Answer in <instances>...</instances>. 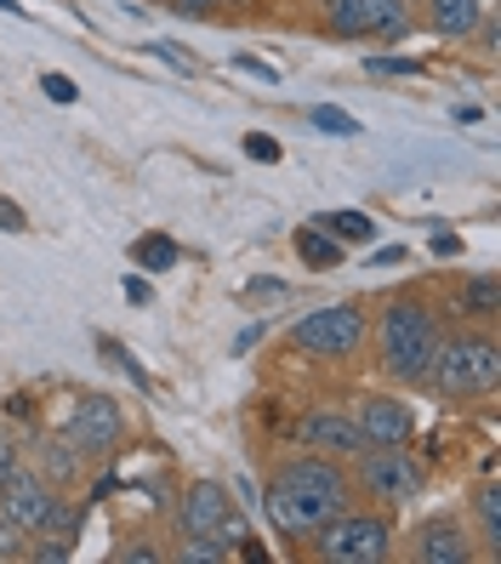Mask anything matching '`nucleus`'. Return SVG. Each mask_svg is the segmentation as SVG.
<instances>
[{"instance_id":"obj_1","label":"nucleus","mask_w":501,"mask_h":564,"mask_svg":"<svg viewBox=\"0 0 501 564\" xmlns=\"http://www.w3.org/2000/svg\"><path fill=\"white\" fill-rule=\"evenodd\" d=\"M262 508H269L280 536L308 542L319 524H330L342 508H353V474L342 468L337 456H319V451L291 456V462H280V474L269 479Z\"/></svg>"},{"instance_id":"obj_2","label":"nucleus","mask_w":501,"mask_h":564,"mask_svg":"<svg viewBox=\"0 0 501 564\" xmlns=\"http://www.w3.org/2000/svg\"><path fill=\"white\" fill-rule=\"evenodd\" d=\"M433 354H439V314L422 296H393V303L377 314V365L388 382L422 388L433 371Z\"/></svg>"},{"instance_id":"obj_3","label":"nucleus","mask_w":501,"mask_h":564,"mask_svg":"<svg viewBox=\"0 0 501 564\" xmlns=\"http://www.w3.org/2000/svg\"><path fill=\"white\" fill-rule=\"evenodd\" d=\"M501 377V348L495 337L479 325V330H456V337H439V354H433V371L427 382L445 393V400H479V393H490Z\"/></svg>"},{"instance_id":"obj_4","label":"nucleus","mask_w":501,"mask_h":564,"mask_svg":"<svg viewBox=\"0 0 501 564\" xmlns=\"http://www.w3.org/2000/svg\"><path fill=\"white\" fill-rule=\"evenodd\" d=\"M308 542H314V553L325 564H382L393 553V519H388V508L382 513L342 508L330 524H319Z\"/></svg>"},{"instance_id":"obj_5","label":"nucleus","mask_w":501,"mask_h":564,"mask_svg":"<svg viewBox=\"0 0 501 564\" xmlns=\"http://www.w3.org/2000/svg\"><path fill=\"white\" fill-rule=\"evenodd\" d=\"M348 462H353V490H364L377 508H405L427 485L422 462L405 445H359Z\"/></svg>"},{"instance_id":"obj_6","label":"nucleus","mask_w":501,"mask_h":564,"mask_svg":"<svg viewBox=\"0 0 501 564\" xmlns=\"http://www.w3.org/2000/svg\"><path fill=\"white\" fill-rule=\"evenodd\" d=\"M364 337H371V319H364L359 303H330L291 325V343L314 359H348L364 348Z\"/></svg>"},{"instance_id":"obj_7","label":"nucleus","mask_w":501,"mask_h":564,"mask_svg":"<svg viewBox=\"0 0 501 564\" xmlns=\"http://www.w3.org/2000/svg\"><path fill=\"white\" fill-rule=\"evenodd\" d=\"M325 29L342 41H405L411 7L405 0H325Z\"/></svg>"},{"instance_id":"obj_8","label":"nucleus","mask_w":501,"mask_h":564,"mask_svg":"<svg viewBox=\"0 0 501 564\" xmlns=\"http://www.w3.org/2000/svg\"><path fill=\"white\" fill-rule=\"evenodd\" d=\"M177 524L183 536H222V542H246L240 536V513H233V496L217 479H194L177 496Z\"/></svg>"},{"instance_id":"obj_9","label":"nucleus","mask_w":501,"mask_h":564,"mask_svg":"<svg viewBox=\"0 0 501 564\" xmlns=\"http://www.w3.org/2000/svg\"><path fill=\"white\" fill-rule=\"evenodd\" d=\"M63 440H69V451H80V456H104V451H115L126 440V416H120L115 400L91 393V400L75 405L69 427H63Z\"/></svg>"},{"instance_id":"obj_10","label":"nucleus","mask_w":501,"mask_h":564,"mask_svg":"<svg viewBox=\"0 0 501 564\" xmlns=\"http://www.w3.org/2000/svg\"><path fill=\"white\" fill-rule=\"evenodd\" d=\"M52 502H57V490H52L41 474H29L23 462H18V468H12L7 479H0V519H12V524L23 530V536L46 524Z\"/></svg>"},{"instance_id":"obj_11","label":"nucleus","mask_w":501,"mask_h":564,"mask_svg":"<svg viewBox=\"0 0 501 564\" xmlns=\"http://www.w3.org/2000/svg\"><path fill=\"white\" fill-rule=\"evenodd\" d=\"M353 427L364 445H411L416 440V411L393 393H364L359 411H353Z\"/></svg>"},{"instance_id":"obj_12","label":"nucleus","mask_w":501,"mask_h":564,"mask_svg":"<svg viewBox=\"0 0 501 564\" xmlns=\"http://www.w3.org/2000/svg\"><path fill=\"white\" fill-rule=\"evenodd\" d=\"M416 558L422 564H473V530L461 513H433L416 524Z\"/></svg>"},{"instance_id":"obj_13","label":"nucleus","mask_w":501,"mask_h":564,"mask_svg":"<svg viewBox=\"0 0 501 564\" xmlns=\"http://www.w3.org/2000/svg\"><path fill=\"white\" fill-rule=\"evenodd\" d=\"M296 445H303V451H319V456H337V462H348L364 440H359L353 416L330 411V405H314V411H303V422H296Z\"/></svg>"},{"instance_id":"obj_14","label":"nucleus","mask_w":501,"mask_h":564,"mask_svg":"<svg viewBox=\"0 0 501 564\" xmlns=\"http://www.w3.org/2000/svg\"><path fill=\"white\" fill-rule=\"evenodd\" d=\"M422 18H427L433 35L467 41L479 29V18H484V0H422Z\"/></svg>"},{"instance_id":"obj_15","label":"nucleus","mask_w":501,"mask_h":564,"mask_svg":"<svg viewBox=\"0 0 501 564\" xmlns=\"http://www.w3.org/2000/svg\"><path fill=\"white\" fill-rule=\"evenodd\" d=\"M456 303H461V314H467V319L490 325V319H495V308H501V285H495V274H473V280H461Z\"/></svg>"},{"instance_id":"obj_16","label":"nucleus","mask_w":501,"mask_h":564,"mask_svg":"<svg viewBox=\"0 0 501 564\" xmlns=\"http://www.w3.org/2000/svg\"><path fill=\"white\" fill-rule=\"evenodd\" d=\"M296 257H303L308 269H337V262H342V240L325 235V228H296Z\"/></svg>"},{"instance_id":"obj_17","label":"nucleus","mask_w":501,"mask_h":564,"mask_svg":"<svg viewBox=\"0 0 501 564\" xmlns=\"http://www.w3.org/2000/svg\"><path fill=\"white\" fill-rule=\"evenodd\" d=\"M473 513H479V530H484V553L490 558H501V490L495 485H484L479 496H473Z\"/></svg>"},{"instance_id":"obj_18","label":"nucleus","mask_w":501,"mask_h":564,"mask_svg":"<svg viewBox=\"0 0 501 564\" xmlns=\"http://www.w3.org/2000/svg\"><path fill=\"white\" fill-rule=\"evenodd\" d=\"M319 228H325V235H337L342 246H348V240H377L371 212H330V217H319Z\"/></svg>"},{"instance_id":"obj_19","label":"nucleus","mask_w":501,"mask_h":564,"mask_svg":"<svg viewBox=\"0 0 501 564\" xmlns=\"http://www.w3.org/2000/svg\"><path fill=\"white\" fill-rule=\"evenodd\" d=\"M131 257L143 262V269H177V240H165V235H143L138 246H131Z\"/></svg>"},{"instance_id":"obj_20","label":"nucleus","mask_w":501,"mask_h":564,"mask_svg":"<svg viewBox=\"0 0 501 564\" xmlns=\"http://www.w3.org/2000/svg\"><path fill=\"white\" fill-rule=\"evenodd\" d=\"M308 120L325 131V138H359V131H364V126H359L348 109H337V104H314V109H308Z\"/></svg>"},{"instance_id":"obj_21","label":"nucleus","mask_w":501,"mask_h":564,"mask_svg":"<svg viewBox=\"0 0 501 564\" xmlns=\"http://www.w3.org/2000/svg\"><path fill=\"white\" fill-rule=\"evenodd\" d=\"M183 558H188V564H222L228 547H222V536H188V542H183Z\"/></svg>"},{"instance_id":"obj_22","label":"nucleus","mask_w":501,"mask_h":564,"mask_svg":"<svg viewBox=\"0 0 501 564\" xmlns=\"http://www.w3.org/2000/svg\"><path fill=\"white\" fill-rule=\"evenodd\" d=\"M364 69H371V75H422V63L416 57H371Z\"/></svg>"},{"instance_id":"obj_23","label":"nucleus","mask_w":501,"mask_h":564,"mask_svg":"<svg viewBox=\"0 0 501 564\" xmlns=\"http://www.w3.org/2000/svg\"><path fill=\"white\" fill-rule=\"evenodd\" d=\"M41 86H46L52 104H75V97H80V86H75L69 75H41Z\"/></svg>"},{"instance_id":"obj_24","label":"nucleus","mask_w":501,"mask_h":564,"mask_svg":"<svg viewBox=\"0 0 501 564\" xmlns=\"http://www.w3.org/2000/svg\"><path fill=\"white\" fill-rule=\"evenodd\" d=\"M246 154L262 160V165H280V143H274V138H262V131H251V138H246Z\"/></svg>"},{"instance_id":"obj_25","label":"nucleus","mask_w":501,"mask_h":564,"mask_svg":"<svg viewBox=\"0 0 501 564\" xmlns=\"http://www.w3.org/2000/svg\"><path fill=\"white\" fill-rule=\"evenodd\" d=\"M233 69H246V75H257V80H274V86H280V69H274V63H262V57H251V52L233 57Z\"/></svg>"},{"instance_id":"obj_26","label":"nucleus","mask_w":501,"mask_h":564,"mask_svg":"<svg viewBox=\"0 0 501 564\" xmlns=\"http://www.w3.org/2000/svg\"><path fill=\"white\" fill-rule=\"evenodd\" d=\"M18 553H23V530H18L12 519H0V564L18 558Z\"/></svg>"},{"instance_id":"obj_27","label":"nucleus","mask_w":501,"mask_h":564,"mask_svg":"<svg viewBox=\"0 0 501 564\" xmlns=\"http://www.w3.org/2000/svg\"><path fill=\"white\" fill-rule=\"evenodd\" d=\"M12 468H18V440L7 434V427H0V479H7Z\"/></svg>"},{"instance_id":"obj_28","label":"nucleus","mask_w":501,"mask_h":564,"mask_svg":"<svg viewBox=\"0 0 501 564\" xmlns=\"http://www.w3.org/2000/svg\"><path fill=\"white\" fill-rule=\"evenodd\" d=\"M172 7H177L183 18H211V12L222 7V0H172Z\"/></svg>"},{"instance_id":"obj_29","label":"nucleus","mask_w":501,"mask_h":564,"mask_svg":"<svg viewBox=\"0 0 501 564\" xmlns=\"http://www.w3.org/2000/svg\"><path fill=\"white\" fill-rule=\"evenodd\" d=\"M0 223H7L12 235H23V228H29V223H23V206H12V200H0Z\"/></svg>"},{"instance_id":"obj_30","label":"nucleus","mask_w":501,"mask_h":564,"mask_svg":"<svg viewBox=\"0 0 501 564\" xmlns=\"http://www.w3.org/2000/svg\"><path fill=\"white\" fill-rule=\"evenodd\" d=\"M126 296H131V303H154V291H149V280H138V274L126 280Z\"/></svg>"},{"instance_id":"obj_31","label":"nucleus","mask_w":501,"mask_h":564,"mask_svg":"<svg viewBox=\"0 0 501 564\" xmlns=\"http://www.w3.org/2000/svg\"><path fill=\"white\" fill-rule=\"evenodd\" d=\"M479 120H484L479 104H456V126H479Z\"/></svg>"},{"instance_id":"obj_32","label":"nucleus","mask_w":501,"mask_h":564,"mask_svg":"<svg viewBox=\"0 0 501 564\" xmlns=\"http://www.w3.org/2000/svg\"><path fill=\"white\" fill-rule=\"evenodd\" d=\"M433 251H439V257H456V251H461V240H456V235H439V240H433Z\"/></svg>"}]
</instances>
